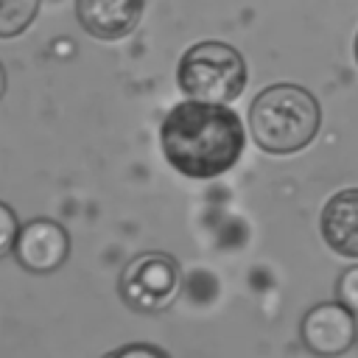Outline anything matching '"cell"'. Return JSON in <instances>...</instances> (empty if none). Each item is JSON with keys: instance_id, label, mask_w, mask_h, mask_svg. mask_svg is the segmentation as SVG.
<instances>
[{"instance_id": "cell-5", "label": "cell", "mask_w": 358, "mask_h": 358, "mask_svg": "<svg viewBox=\"0 0 358 358\" xmlns=\"http://www.w3.org/2000/svg\"><path fill=\"white\" fill-rule=\"evenodd\" d=\"M355 313L341 302H322L302 319V344L322 358H336L355 344Z\"/></svg>"}, {"instance_id": "cell-14", "label": "cell", "mask_w": 358, "mask_h": 358, "mask_svg": "<svg viewBox=\"0 0 358 358\" xmlns=\"http://www.w3.org/2000/svg\"><path fill=\"white\" fill-rule=\"evenodd\" d=\"M355 62H358V34H355Z\"/></svg>"}, {"instance_id": "cell-13", "label": "cell", "mask_w": 358, "mask_h": 358, "mask_svg": "<svg viewBox=\"0 0 358 358\" xmlns=\"http://www.w3.org/2000/svg\"><path fill=\"white\" fill-rule=\"evenodd\" d=\"M3 92H6V70L0 64V98H3Z\"/></svg>"}, {"instance_id": "cell-12", "label": "cell", "mask_w": 358, "mask_h": 358, "mask_svg": "<svg viewBox=\"0 0 358 358\" xmlns=\"http://www.w3.org/2000/svg\"><path fill=\"white\" fill-rule=\"evenodd\" d=\"M109 358H168V352L154 344H126V347L115 350Z\"/></svg>"}, {"instance_id": "cell-2", "label": "cell", "mask_w": 358, "mask_h": 358, "mask_svg": "<svg viewBox=\"0 0 358 358\" xmlns=\"http://www.w3.org/2000/svg\"><path fill=\"white\" fill-rule=\"evenodd\" d=\"M319 101L296 84H271L257 92L249 106V129L255 143L268 154L302 151L319 131Z\"/></svg>"}, {"instance_id": "cell-1", "label": "cell", "mask_w": 358, "mask_h": 358, "mask_svg": "<svg viewBox=\"0 0 358 358\" xmlns=\"http://www.w3.org/2000/svg\"><path fill=\"white\" fill-rule=\"evenodd\" d=\"M165 159L190 179L227 173L243 151V126L232 109L210 101L176 103L159 129Z\"/></svg>"}, {"instance_id": "cell-8", "label": "cell", "mask_w": 358, "mask_h": 358, "mask_svg": "<svg viewBox=\"0 0 358 358\" xmlns=\"http://www.w3.org/2000/svg\"><path fill=\"white\" fill-rule=\"evenodd\" d=\"M322 238L333 252L344 257H358V187L338 190L324 204Z\"/></svg>"}, {"instance_id": "cell-4", "label": "cell", "mask_w": 358, "mask_h": 358, "mask_svg": "<svg viewBox=\"0 0 358 358\" xmlns=\"http://www.w3.org/2000/svg\"><path fill=\"white\" fill-rule=\"evenodd\" d=\"M179 294V263L162 252L131 257L120 274V296L137 313H159Z\"/></svg>"}, {"instance_id": "cell-6", "label": "cell", "mask_w": 358, "mask_h": 358, "mask_svg": "<svg viewBox=\"0 0 358 358\" xmlns=\"http://www.w3.org/2000/svg\"><path fill=\"white\" fill-rule=\"evenodd\" d=\"M70 255V238L67 229L50 218H34L28 221L14 243V257L22 268L34 274L56 271Z\"/></svg>"}, {"instance_id": "cell-9", "label": "cell", "mask_w": 358, "mask_h": 358, "mask_svg": "<svg viewBox=\"0 0 358 358\" xmlns=\"http://www.w3.org/2000/svg\"><path fill=\"white\" fill-rule=\"evenodd\" d=\"M36 11L39 0H0V39H11L28 31Z\"/></svg>"}, {"instance_id": "cell-11", "label": "cell", "mask_w": 358, "mask_h": 358, "mask_svg": "<svg viewBox=\"0 0 358 358\" xmlns=\"http://www.w3.org/2000/svg\"><path fill=\"white\" fill-rule=\"evenodd\" d=\"M336 294H338V302H341L344 308H350L352 313H358V266L347 268V271L338 277Z\"/></svg>"}, {"instance_id": "cell-7", "label": "cell", "mask_w": 358, "mask_h": 358, "mask_svg": "<svg viewBox=\"0 0 358 358\" xmlns=\"http://www.w3.org/2000/svg\"><path fill=\"white\" fill-rule=\"evenodd\" d=\"M143 6L145 0H76V17L90 36L112 42L137 28Z\"/></svg>"}, {"instance_id": "cell-10", "label": "cell", "mask_w": 358, "mask_h": 358, "mask_svg": "<svg viewBox=\"0 0 358 358\" xmlns=\"http://www.w3.org/2000/svg\"><path fill=\"white\" fill-rule=\"evenodd\" d=\"M17 235H20V224H17V215L8 204L0 201V257L11 255L14 252V243H17Z\"/></svg>"}, {"instance_id": "cell-3", "label": "cell", "mask_w": 358, "mask_h": 358, "mask_svg": "<svg viewBox=\"0 0 358 358\" xmlns=\"http://www.w3.org/2000/svg\"><path fill=\"white\" fill-rule=\"evenodd\" d=\"M176 81L182 92L196 101L229 103L246 87V64L232 45L207 39L185 50L176 67Z\"/></svg>"}]
</instances>
